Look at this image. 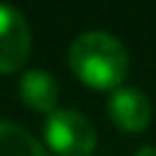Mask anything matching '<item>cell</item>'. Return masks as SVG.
Returning <instances> with one entry per match:
<instances>
[{"instance_id":"cell-5","label":"cell","mask_w":156,"mask_h":156,"mask_svg":"<svg viewBox=\"0 0 156 156\" xmlns=\"http://www.w3.org/2000/svg\"><path fill=\"white\" fill-rule=\"evenodd\" d=\"M18 94H21L23 104L31 107L37 112H55L57 99H60V86L57 81L42 68H31L21 76L18 83Z\"/></svg>"},{"instance_id":"cell-6","label":"cell","mask_w":156,"mask_h":156,"mask_svg":"<svg viewBox=\"0 0 156 156\" xmlns=\"http://www.w3.org/2000/svg\"><path fill=\"white\" fill-rule=\"evenodd\" d=\"M0 156H50L26 128L13 120H0Z\"/></svg>"},{"instance_id":"cell-7","label":"cell","mask_w":156,"mask_h":156,"mask_svg":"<svg viewBox=\"0 0 156 156\" xmlns=\"http://www.w3.org/2000/svg\"><path fill=\"white\" fill-rule=\"evenodd\" d=\"M133 156H156V146H140Z\"/></svg>"},{"instance_id":"cell-3","label":"cell","mask_w":156,"mask_h":156,"mask_svg":"<svg viewBox=\"0 0 156 156\" xmlns=\"http://www.w3.org/2000/svg\"><path fill=\"white\" fill-rule=\"evenodd\" d=\"M31 50V29L21 11L0 3V73L21 68Z\"/></svg>"},{"instance_id":"cell-4","label":"cell","mask_w":156,"mask_h":156,"mask_svg":"<svg viewBox=\"0 0 156 156\" xmlns=\"http://www.w3.org/2000/svg\"><path fill=\"white\" fill-rule=\"evenodd\" d=\"M109 117L120 130L128 133H140L148 128L151 122V101L143 91L130 89V86H120L112 91L109 96Z\"/></svg>"},{"instance_id":"cell-2","label":"cell","mask_w":156,"mask_h":156,"mask_svg":"<svg viewBox=\"0 0 156 156\" xmlns=\"http://www.w3.org/2000/svg\"><path fill=\"white\" fill-rule=\"evenodd\" d=\"M44 140L57 156H89L96 148V128L76 109H55L44 122Z\"/></svg>"},{"instance_id":"cell-1","label":"cell","mask_w":156,"mask_h":156,"mask_svg":"<svg viewBox=\"0 0 156 156\" xmlns=\"http://www.w3.org/2000/svg\"><path fill=\"white\" fill-rule=\"evenodd\" d=\"M68 62L91 89H120L128 76V50L107 31H83L73 39Z\"/></svg>"}]
</instances>
